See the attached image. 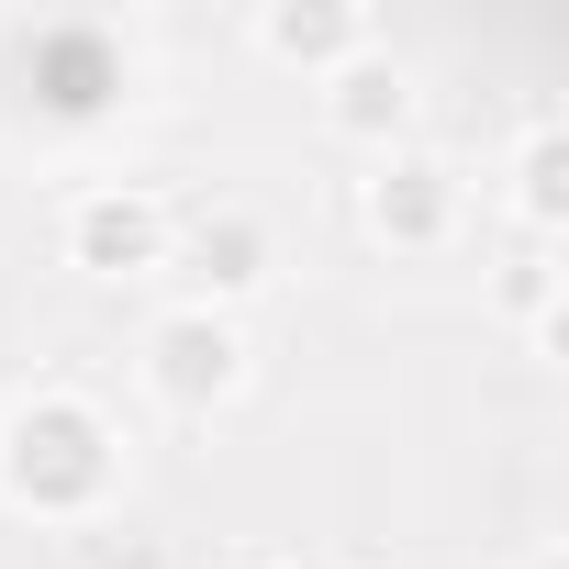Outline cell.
Wrapping results in <instances>:
<instances>
[{
	"label": "cell",
	"mask_w": 569,
	"mask_h": 569,
	"mask_svg": "<svg viewBox=\"0 0 569 569\" xmlns=\"http://www.w3.org/2000/svg\"><path fill=\"white\" fill-rule=\"evenodd\" d=\"M112 491H123V425L90 391L46 380V391H23L12 413H0V502H12V513H34V525H101Z\"/></svg>",
	"instance_id": "1"
},
{
	"label": "cell",
	"mask_w": 569,
	"mask_h": 569,
	"mask_svg": "<svg viewBox=\"0 0 569 569\" xmlns=\"http://www.w3.org/2000/svg\"><path fill=\"white\" fill-rule=\"evenodd\" d=\"M146 391L168 402V413H212V402H234L246 391V325L234 313H212V302H168L157 325H146Z\"/></svg>",
	"instance_id": "2"
},
{
	"label": "cell",
	"mask_w": 569,
	"mask_h": 569,
	"mask_svg": "<svg viewBox=\"0 0 569 569\" xmlns=\"http://www.w3.org/2000/svg\"><path fill=\"white\" fill-rule=\"evenodd\" d=\"M57 234H68V268H90V279H146V268H168V246H179L168 201H157V190H123V179L68 190Z\"/></svg>",
	"instance_id": "3"
},
{
	"label": "cell",
	"mask_w": 569,
	"mask_h": 569,
	"mask_svg": "<svg viewBox=\"0 0 569 569\" xmlns=\"http://www.w3.org/2000/svg\"><path fill=\"white\" fill-rule=\"evenodd\" d=\"M358 212H369V234H380V246L425 257V246H447V234H458V212H469V179H458L447 157H425V146H391V157L358 179Z\"/></svg>",
	"instance_id": "4"
},
{
	"label": "cell",
	"mask_w": 569,
	"mask_h": 569,
	"mask_svg": "<svg viewBox=\"0 0 569 569\" xmlns=\"http://www.w3.org/2000/svg\"><path fill=\"white\" fill-rule=\"evenodd\" d=\"M168 257L190 268V302H212V313H234L246 291H268V279H279V234H268V212H246V201H212Z\"/></svg>",
	"instance_id": "5"
},
{
	"label": "cell",
	"mask_w": 569,
	"mask_h": 569,
	"mask_svg": "<svg viewBox=\"0 0 569 569\" xmlns=\"http://www.w3.org/2000/svg\"><path fill=\"white\" fill-rule=\"evenodd\" d=\"M246 34H257V57L302 68V79H336V68H358V57L380 46V23H369V12H347V0H268Z\"/></svg>",
	"instance_id": "6"
},
{
	"label": "cell",
	"mask_w": 569,
	"mask_h": 569,
	"mask_svg": "<svg viewBox=\"0 0 569 569\" xmlns=\"http://www.w3.org/2000/svg\"><path fill=\"white\" fill-rule=\"evenodd\" d=\"M325 123H336L347 146H380V157H391V134L413 123V79H402V57L369 46L358 68H336V79H325Z\"/></svg>",
	"instance_id": "7"
},
{
	"label": "cell",
	"mask_w": 569,
	"mask_h": 569,
	"mask_svg": "<svg viewBox=\"0 0 569 569\" xmlns=\"http://www.w3.org/2000/svg\"><path fill=\"white\" fill-rule=\"evenodd\" d=\"M502 313H513L536 347H558V257H547V246H525V257L502 268Z\"/></svg>",
	"instance_id": "8"
},
{
	"label": "cell",
	"mask_w": 569,
	"mask_h": 569,
	"mask_svg": "<svg viewBox=\"0 0 569 569\" xmlns=\"http://www.w3.org/2000/svg\"><path fill=\"white\" fill-rule=\"evenodd\" d=\"M525 223H536V234L558 223V134H547V123L525 134Z\"/></svg>",
	"instance_id": "9"
},
{
	"label": "cell",
	"mask_w": 569,
	"mask_h": 569,
	"mask_svg": "<svg viewBox=\"0 0 569 569\" xmlns=\"http://www.w3.org/2000/svg\"><path fill=\"white\" fill-rule=\"evenodd\" d=\"M291 569H336V558H291Z\"/></svg>",
	"instance_id": "10"
}]
</instances>
